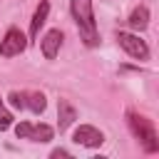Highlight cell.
<instances>
[{
    "label": "cell",
    "instance_id": "cell-13",
    "mask_svg": "<svg viewBox=\"0 0 159 159\" xmlns=\"http://www.w3.org/2000/svg\"><path fill=\"white\" fill-rule=\"evenodd\" d=\"M7 127H12V114L2 107V99H0V132H5Z\"/></svg>",
    "mask_w": 159,
    "mask_h": 159
},
{
    "label": "cell",
    "instance_id": "cell-7",
    "mask_svg": "<svg viewBox=\"0 0 159 159\" xmlns=\"http://www.w3.org/2000/svg\"><path fill=\"white\" fill-rule=\"evenodd\" d=\"M40 45H42V55L47 57V60H55L57 57V52H60V47H62V30H47L45 32V37L40 40Z\"/></svg>",
    "mask_w": 159,
    "mask_h": 159
},
{
    "label": "cell",
    "instance_id": "cell-6",
    "mask_svg": "<svg viewBox=\"0 0 159 159\" xmlns=\"http://www.w3.org/2000/svg\"><path fill=\"white\" fill-rule=\"evenodd\" d=\"M72 142L82 144V147H99L104 142V134L97 127H92V124H80L75 129V134H72Z\"/></svg>",
    "mask_w": 159,
    "mask_h": 159
},
{
    "label": "cell",
    "instance_id": "cell-11",
    "mask_svg": "<svg viewBox=\"0 0 159 159\" xmlns=\"http://www.w3.org/2000/svg\"><path fill=\"white\" fill-rule=\"evenodd\" d=\"M25 107L35 114H42L45 107H47V99H45L42 92H25Z\"/></svg>",
    "mask_w": 159,
    "mask_h": 159
},
{
    "label": "cell",
    "instance_id": "cell-10",
    "mask_svg": "<svg viewBox=\"0 0 159 159\" xmlns=\"http://www.w3.org/2000/svg\"><path fill=\"white\" fill-rule=\"evenodd\" d=\"M127 22H129V27H132V30H137V32H142V30H144V27L149 25V10H147L144 5H139V7H134Z\"/></svg>",
    "mask_w": 159,
    "mask_h": 159
},
{
    "label": "cell",
    "instance_id": "cell-1",
    "mask_svg": "<svg viewBox=\"0 0 159 159\" xmlns=\"http://www.w3.org/2000/svg\"><path fill=\"white\" fill-rule=\"evenodd\" d=\"M70 12L75 17V25L80 30V37L87 47H97L99 45V30L94 22V12H92V0H70Z\"/></svg>",
    "mask_w": 159,
    "mask_h": 159
},
{
    "label": "cell",
    "instance_id": "cell-14",
    "mask_svg": "<svg viewBox=\"0 0 159 159\" xmlns=\"http://www.w3.org/2000/svg\"><path fill=\"white\" fill-rule=\"evenodd\" d=\"M50 157H52V159H60V157H72V154H70L67 149H55V152H52Z\"/></svg>",
    "mask_w": 159,
    "mask_h": 159
},
{
    "label": "cell",
    "instance_id": "cell-9",
    "mask_svg": "<svg viewBox=\"0 0 159 159\" xmlns=\"http://www.w3.org/2000/svg\"><path fill=\"white\" fill-rule=\"evenodd\" d=\"M75 119H77V109H75L67 99H60V102H57V129L65 132Z\"/></svg>",
    "mask_w": 159,
    "mask_h": 159
},
{
    "label": "cell",
    "instance_id": "cell-2",
    "mask_svg": "<svg viewBox=\"0 0 159 159\" xmlns=\"http://www.w3.org/2000/svg\"><path fill=\"white\" fill-rule=\"evenodd\" d=\"M127 124H129V129H132V134L139 139V144L144 147V152H149V154H154V152H159V137H157V129H154V124L147 119V117H142V114H137V112H127Z\"/></svg>",
    "mask_w": 159,
    "mask_h": 159
},
{
    "label": "cell",
    "instance_id": "cell-3",
    "mask_svg": "<svg viewBox=\"0 0 159 159\" xmlns=\"http://www.w3.org/2000/svg\"><path fill=\"white\" fill-rule=\"evenodd\" d=\"M15 134H17V139H32V142L45 144V142L52 139L55 129H52L50 124H30V122H20V124H15Z\"/></svg>",
    "mask_w": 159,
    "mask_h": 159
},
{
    "label": "cell",
    "instance_id": "cell-8",
    "mask_svg": "<svg viewBox=\"0 0 159 159\" xmlns=\"http://www.w3.org/2000/svg\"><path fill=\"white\" fill-rule=\"evenodd\" d=\"M47 15H50V2L47 0H40V5L35 7V15L30 20V40H37L40 37V27L47 22Z\"/></svg>",
    "mask_w": 159,
    "mask_h": 159
},
{
    "label": "cell",
    "instance_id": "cell-4",
    "mask_svg": "<svg viewBox=\"0 0 159 159\" xmlns=\"http://www.w3.org/2000/svg\"><path fill=\"white\" fill-rule=\"evenodd\" d=\"M117 42L119 47L134 57V60H149V47L144 40H139V35H132V32H117Z\"/></svg>",
    "mask_w": 159,
    "mask_h": 159
},
{
    "label": "cell",
    "instance_id": "cell-12",
    "mask_svg": "<svg viewBox=\"0 0 159 159\" xmlns=\"http://www.w3.org/2000/svg\"><path fill=\"white\" fill-rule=\"evenodd\" d=\"M7 102H10L15 109H25V92H10V94H7Z\"/></svg>",
    "mask_w": 159,
    "mask_h": 159
},
{
    "label": "cell",
    "instance_id": "cell-5",
    "mask_svg": "<svg viewBox=\"0 0 159 159\" xmlns=\"http://www.w3.org/2000/svg\"><path fill=\"white\" fill-rule=\"evenodd\" d=\"M25 47H27V37H25V32L20 27H10L5 32V37L0 40V55L2 57H15Z\"/></svg>",
    "mask_w": 159,
    "mask_h": 159
}]
</instances>
